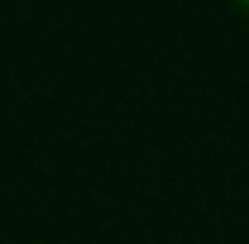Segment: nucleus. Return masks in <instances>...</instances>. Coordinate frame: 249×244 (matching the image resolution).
<instances>
[{
    "label": "nucleus",
    "mask_w": 249,
    "mask_h": 244,
    "mask_svg": "<svg viewBox=\"0 0 249 244\" xmlns=\"http://www.w3.org/2000/svg\"><path fill=\"white\" fill-rule=\"evenodd\" d=\"M235 5H240V15H245V19H249V0H235Z\"/></svg>",
    "instance_id": "f257e3e1"
}]
</instances>
